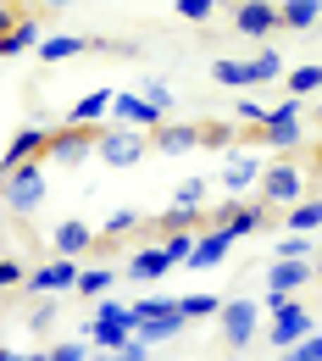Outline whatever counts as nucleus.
<instances>
[{"mask_svg":"<svg viewBox=\"0 0 322 361\" xmlns=\"http://www.w3.org/2000/svg\"><path fill=\"white\" fill-rule=\"evenodd\" d=\"M278 256H311V233H295V228H289V233L278 239Z\"/></svg>","mask_w":322,"mask_h":361,"instance_id":"nucleus-34","label":"nucleus"},{"mask_svg":"<svg viewBox=\"0 0 322 361\" xmlns=\"http://www.w3.org/2000/svg\"><path fill=\"white\" fill-rule=\"evenodd\" d=\"M200 145V128H189V123H161V128H150V150H161V156H184Z\"/></svg>","mask_w":322,"mask_h":361,"instance_id":"nucleus-15","label":"nucleus"},{"mask_svg":"<svg viewBox=\"0 0 322 361\" xmlns=\"http://www.w3.org/2000/svg\"><path fill=\"white\" fill-rule=\"evenodd\" d=\"M111 100H117L111 90L78 94V100H73V111H67V123H84V128H89V123H100V117H111Z\"/></svg>","mask_w":322,"mask_h":361,"instance_id":"nucleus-20","label":"nucleus"},{"mask_svg":"<svg viewBox=\"0 0 322 361\" xmlns=\"http://www.w3.org/2000/svg\"><path fill=\"white\" fill-rule=\"evenodd\" d=\"M189 250H194V233H189V228L167 233V256H173V262H189Z\"/></svg>","mask_w":322,"mask_h":361,"instance_id":"nucleus-35","label":"nucleus"},{"mask_svg":"<svg viewBox=\"0 0 322 361\" xmlns=\"http://www.w3.org/2000/svg\"><path fill=\"white\" fill-rule=\"evenodd\" d=\"M144 150H150V128H128V123H111L94 139V156L106 167H134V161H144Z\"/></svg>","mask_w":322,"mask_h":361,"instance_id":"nucleus-3","label":"nucleus"},{"mask_svg":"<svg viewBox=\"0 0 322 361\" xmlns=\"http://www.w3.org/2000/svg\"><path fill=\"white\" fill-rule=\"evenodd\" d=\"M261 139H267V145H278V150L300 145V94H289L278 111H267V123H261Z\"/></svg>","mask_w":322,"mask_h":361,"instance_id":"nucleus-11","label":"nucleus"},{"mask_svg":"<svg viewBox=\"0 0 322 361\" xmlns=\"http://www.w3.org/2000/svg\"><path fill=\"white\" fill-rule=\"evenodd\" d=\"M228 250H233L228 228H200V239H194V250H189V267H217Z\"/></svg>","mask_w":322,"mask_h":361,"instance_id":"nucleus-14","label":"nucleus"},{"mask_svg":"<svg viewBox=\"0 0 322 361\" xmlns=\"http://www.w3.org/2000/svg\"><path fill=\"white\" fill-rule=\"evenodd\" d=\"M267 212H273L267 200H239V195H233L228 206L211 212V228H228L233 239H244V233H256V228L267 223Z\"/></svg>","mask_w":322,"mask_h":361,"instance_id":"nucleus-7","label":"nucleus"},{"mask_svg":"<svg viewBox=\"0 0 322 361\" xmlns=\"http://www.w3.org/2000/svg\"><path fill=\"white\" fill-rule=\"evenodd\" d=\"M239 117H244V123H256V128H261V123H267V106H256V100H239Z\"/></svg>","mask_w":322,"mask_h":361,"instance_id":"nucleus-41","label":"nucleus"},{"mask_svg":"<svg viewBox=\"0 0 322 361\" xmlns=\"http://www.w3.org/2000/svg\"><path fill=\"white\" fill-rule=\"evenodd\" d=\"M28 361H50V350H39V356H28Z\"/></svg>","mask_w":322,"mask_h":361,"instance_id":"nucleus-47","label":"nucleus"},{"mask_svg":"<svg viewBox=\"0 0 322 361\" xmlns=\"http://www.w3.org/2000/svg\"><path fill=\"white\" fill-rule=\"evenodd\" d=\"M261 312L273 317V328H267V339H273V350H289V345H300V339H311L317 328H311V312L295 300V295H267V306Z\"/></svg>","mask_w":322,"mask_h":361,"instance_id":"nucleus-2","label":"nucleus"},{"mask_svg":"<svg viewBox=\"0 0 322 361\" xmlns=\"http://www.w3.org/2000/svg\"><path fill=\"white\" fill-rule=\"evenodd\" d=\"M167 272H173L167 245H144V250H134V262H128V278H139V283H156V278H167Z\"/></svg>","mask_w":322,"mask_h":361,"instance_id":"nucleus-18","label":"nucleus"},{"mask_svg":"<svg viewBox=\"0 0 322 361\" xmlns=\"http://www.w3.org/2000/svg\"><path fill=\"white\" fill-rule=\"evenodd\" d=\"M311 345H317V356H322V334H311Z\"/></svg>","mask_w":322,"mask_h":361,"instance_id":"nucleus-46","label":"nucleus"},{"mask_svg":"<svg viewBox=\"0 0 322 361\" xmlns=\"http://www.w3.org/2000/svg\"><path fill=\"white\" fill-rule=\"evenodd\" d=\"M111 278H117L111 267H84V272H78V295H89V300H100V295L111 289Z\"/></svg>","mask_w":322,"mask_h":361,"instance_id":"nucleus-28","label":"nucleus"},{"mask_svg":"<svg viewBox=\"0 0 322 361\" xmlns=\"http://www.w3.org/2000/svg\"><path fill=\"white\" fill-rule=\"evenodd\" d=\"M134 228H139V212L123 206V212H111V217H106V239H128Z\"/></svg>","mask_w":322,"mask_h":361,"instance_id":"nucleus-31","label":"nucleus"},{"mask_svg":"<svg viewBox=\"0 0 322 361\" xmlns=\"http://www.w3.org/2000/svg\"><path fill=\"white\" fill-rule=\"evenodd\" d=\"M178 312H184L189 322H200V317H217V312H223V300L200 289V295H184V300H178Z\"/></svg>","mask_w":322,"mask_h":361,"instance_id":"nucleus-27","label":"nucleus"},{"mask_svg":"<svg viewBox=\"0 0 322 361\" xmlns=\"http://www.w3.org/2000/svg\"><path fill=\"white\" fill-rule=\"evenodd\" d=\"M211 78H217L223 90H250V84H256V67H250V61L223 56V61H211Z\"/></svg>","mask_w":322,"mask_h":361,"instance_id":"nucleus-24","label":"nucleus"},{"mask_svg":"<svg viewBox=\"0 0 322 361\" xmlns=\"http://www.w3.org/2000/svg\"><path fill=\"white\" fill-rule=\"evenodd\" d=\"M144 100H150L156 111H173V90H167L161 78H150V84H144Z\"/></svg>","mask_w":322,"mask_h":361,"instance_id":"nucleus-38","label":"nucleus"},{"mask_svg":"<svg viewBox=\"0 0 322 361\" xmlns=\"http://www.w3.org/2000/svg\"><path fill=\"white\" fill-rule=\"evenodd\" d=\"M23 283H28L23 262H17V256H0V295H6V289H23Z\"/></svg>","mask_w":322,"mask_h":361,"instance_id":"nucleus-32","label":"nucleus"},{"mask_svg":"<svg viewBox=\"0 0 322 361\" xmlns=\"http://www.w3.org/2000/svg\"><path fill=\"white\" fill-rule=\"evenodd\" d=\"M283 28H317L322 23V0H283Z\"/></svg>","mask_w":322,"mask_h":361,"instance_id":"nucleus-26","label":"nucleus"},{"mask_svg":"<svg viewBox=\"0 0 322 361\" xmlns=\"http://www.w3.org/2000/svg\"><path fill=\"white\" fill-rule=\"evenodd\" d=\"M283 228H295V233H317V228H322V200H295V206L283 212Z\"/></svg>","mask_w":322,"mask_h":361,"instance_id":"nucleus-25","label":"nucleus"},{"mask_svg":"<svg viewBox=\"0 0 322 361\" xmlns=\"http://www.w3.org/2000/svg\"><path fill=\"white\" fill-rule=\"evenodd\" d=\"M111 117L128 123V128H161V111H156L144 94H117V100H111Z\"/></svg>","mask_w":322,"mask_h":361,"instance_id":"nucleus-16","label":"nucleus"},{"mask_svg":"<svg viewBox=\"0 0 322 361\" xmlns=\"http://www.w3.org/2000/svg\"><path fill=\"white\" fill-rule=\"evenodd\" d=\"M39 6H67V0H39Z\"/></svg>","mask_w":322,"mask_h":361,"instance_id":"nucleus-48","label":"nucleus"},{"mask_svg":"<svg viewBox=\"0 0 322 361\" xmlns=\"http://www.w3.org/2000/svg\"><path fill=\"white\" fill-rule=\"evenodd\" d=\"M200 200H206V183H200V178H184V183H178V195H173V206H200Z\"/></svg>","mask_w":322,"mask_h":361,"instance_id":"nucleus-36","label":"nucleus"},{"mask_svg":"<svg viewBox=\"0 0 322 361\" xmlns=\"http://www.w3.org/2000/svg\"><path fill=\"white\" fill-rule=\"evenodd\" d=\"M84 50H89V39H78V34H50L45 45H39V61L56 67V61H73V56H84Z\"/></svg>","mask_w":322,"mask_h":361,"instance_id":"nucleus-23","label":"nucleus"},{"mask_svg":"<svg viewBox=\"0 0 322 361\" xmlns=\"http://www.w3.org/2000/svg\"><path fill=\"white\" fill-rule=\"evenodd\" d=\"M278 361H322V356H317V345H311V339H300V345H289Z\"/></svg>","mask_w":322,"mask_h":361,"instance_id":"nucleus-39","label":"nucleus"},{"mask_svg":"<svg viewBox=\"0 0 322 361\" xmlns=\"http://www.w3.org/2000/svg\"><path fill=\"white\" fill-rule=\"evenodd\" d=\"M217 11V0H178V17H189V23H206Z\"/></svg>","mask_w":322,"mask_h":361,"instance_id":"nucleus-37","label":"nucleus"},{"mask_svg":"<svg viewBox=\"0 0 322 361\" xmlns=\"http://www.w3.org/2000/svg\"><path fill=\"white\" fill-rule=\"evenodd\" d=\"M89 361H117V350H94V356Z\"/></svg>","mask_w":322,"mask_h":361,"instance_id":"nucleus-44","label":"nucleus"},{"mask_svg":"<svg viewBox=\"0 0 322 361\" xmlns=\"http://www.w3.org/2000/svg\"><path fill=\"white\" fill-rule=\"evenodd\" d=\"M0 361H28V356H17V350H0Z\"/></svg>","mask_w":322,"mask_h":361,"instance_id":"nucleus-45","label":"nucleus"},{"mask_svg":"<svg viewBox=\"0 0 322 361\" xmlns=\"http://www.w3.org/2000/svg\"><path fill=\"white\" fill-rule=\"evenodd\" d=\"M117 361H150V345H139V339H128V345L117 350Z\"/></svg>","mask_w":322,"mask_h":361,"instance_id":"nucleus-42","label":"nucleus"},{"mask_svg":"<svg viewBox=\"0 0 322 361\" xmlns=\"http://www.w3.org/2000/svg\"><path fill=\"white\" fill-rule=\"evenodd\" d=\"M45 145H50V128H23V134L6 145V156H0V173H11V167H23V161L45 156Z\"/></svg>","mask_w":322,"mask_h":361,"instance_id":"nucleus-13","label":"nucleus"},{"mask_svg":"<svg viewBox=\"0 0 322 361\" xmlns=\"http://www.w3.org/2000/svg\"><path fill=\"white\" fill-rule=\"evenodd\" d=\"M300 189H306V178H300V167H289V161H278V167L261 173V200H267V206H283V212H289V206L300 200Z\"/></svg>","mask_w":322,"mask_h":361,"instance_id":"nucleus-10","label":"nucleus"},{"mask_svg":"<svg viewBox=\"0 0 322 361\" xmlns=\"http://www.w3.org/2000/svg\"><path fill=\"white\" fill-rule=\"evenodd\" d=\"M311 278H317L311 256H278L273 267H267V295H300Z\"/></svg>","mask_w":322,"mask_h":361,"instance_id":"nucleus-8","label":"nucleus"},{"mask_svg":"<svg viewBox=\"0 0 322 361\" xmlns=\"http://www.w3.org/2000/svg\"><path fill=\"white\" fill-rule=\"evenodd\" d=\"M178 300H161V295H150V300H139V306H128V317L134 322H150V317H161V312H173Z\"/></svg>","mask_w":322,"mask_h":361,"instance_id":"nucleus-33","label":"nucleus"},{"mask_svg":"<svg viewBox=\"0 0 322 361\" xmlns=\"http://www.w3.org/2000/svg\"><path fill=\"white\" fill-rule=\"evenodd\" d=\"M94 139H100V128H84V123H67L61 134H50V145H45V161L50 167H78L84 156H94Z\"/></svg>","mask_w":322,"mask_h":361,"instance_id":"nucleus-4","label":"nucleus"},{"mask_svg":"<svg viewBox=\"0 0 322 361\" xmlns=\"http://www.w3.org/2000/svg\"><path fill=\"white\" fill-rule=\"evenodd\" d=\"M233 28L244 39H267V34L283 28V11H278V0H239L233 6Z\"/></svg>","mask_w":322,"mask_h":361,"instance_id":"nucleus-6","label":"nucleus"},{"mask_svg":"<svg viewBox=\"0 0 322 361\" xmlns=\"http://www.w3.org/2000/svg\"><path fill=\"white\" fill-rule=\"evenodd\" d=\"M250 67H256V84H273L278 73H283V56H278V50H256Z\"/></svg>","mask_w":322,"mask_h":361,"instance_id":"nucleus-30","label":"nucleus"},{"mask_svg":"<svg viewBox=\"0 0 322 361\" xmlns=\"http://www.w3.org/2000/svg\"><path fill=\"white\" fill-rule=\"evenodd\" d=\"M184 322H189V317L173 306V312L150 317V322H134V339H139V345H167V339H178V334H184Z\"/></svg>","mask_w":322,"mask_h":361,"instance_id":"nucleus-17","label":"nucleus"},{"mask_svg":"<svg viewBox=\"0 0 322 361\" xmlns=\"http://www.w3.org/2000/svg\"><path fill=\"white\" fill-rule=\"evenodd\" d=\"M50 361H89L84 345H50Z\"/></svg>","mask_w":322,"mask_h":361,"instance_id":"nucleus-40","label":"nucleus"},{"mask_svg":"<svg viewBox=\"0 0 322 361\" xmlns=\"http://www.w3.org/2000/svg\"><path fill=\"white\" fill-rule=\"evenodd\" d=\"M78 256H56V262H45V267L28 272V289L34 295H67V289H78Z\"/></svg>","mask_w":322,"mask_h":361,"instance_id":"nucleus-9","label":"nucleus"},{"mask_svg":"<svg viewBox=\"0 0 322 361\" xmlns=\"http://www.w3.org/2000/svg\"><path fill=\"white\" fill-rule=\"evenodd\" d=\"M89 339H94V350H123V345L134 339V322H111V317H94V322H89Z\"/></svg>","mask_w":322,"mask_h":361,"instance_id":"nucleus-21","label":"nucleus"},{"mask_svg":"<svg viewBox=\"0 0 322 361\" xmlns=\"http://www.w3.org/2000/svg\"><path fill=\"white\" fill-rule=\"evenodd\" d=\"M317 278H322V262H317Z\"/></svg>","mask_w":322,"mask_h":361,"instance_id":"nucleus-49","label":"nucleus"},{"mask_svg":"<svg viewBox=\"0 0 322 361\" xmlns=\"http://www.w3.org/2000/svg\"><path fill=\"white\" fill-rule=\"evenodd\" d=\"M17 23H23V11H17V6H6V0H0V34H11V28H17Z\"/></svg>","mask_w":322,"mask_h":361,"instance_id":"nucleus-43","label":"nucleus"},{"mask_svg":"<svg viewBox=\"0 0 322 361\" xmlns=\"http://www.w3.org/2000/svg\"><path fill=\"white\" fill-rule=\"evenodd\" d=\"M94 245V228L78 223V217H67V223H56V256H84Z\"/></svg>","mask_w":322,"mask_h":361,"instance_id":"nucleus-19","label":"nucleus"},{"mask_svg":"<svg viewBox=\"0 0 322 361\" xmlns=\"http://www.w3.org/2000/svg\"><path fill=\"white\" fill-rule=\"evenodd\" d=\"M261 173H267V167H261L256 145H228V156H223V173H217V178H223L228 195H244L250 183H261Z\"/></svg>","mask_w":322,"mask_h":361,"instance_id":"nucleus-5","label":"nucleus"},{"mask_svg":"<svg viewBox=\"0 0 322 361\" xmlns=\"http://www.w3.org/2000/svg\"><path fill=\"white\" fill-rule=\"evenodd\" d=\"M23 50H39V23H34V17H23L11 34H0V61H11V56H23Z\"/></svg>","mask_w":322,"mask_h":361,"instance_id":"nucleus-22","label":"nucleus"},{"mask_svg":"<svg viewBox=\"0 0 322 361\" xmlns=\"http://www.w3.org/2000/svg\"><path fill=\"white\" fill-rule=\"evenodd\" d=\"M217 317H223V339H228L233 350H244V345L256 339V317H261V306H256V300H228Z\"/></svg>","mask_w":322,"mask_h":361,"instance_id":"nucleus-12","label":"nucleus"},{"mask_svg":"<svg viewBox=\"0 0 322 361\" xmlns=\"http://www.w3.org/2000/svg\"><path fill=\"white\" fill-rule=\"evenodd\" d=\"M311 90H322V67H317V61H311V67H295V73H289V94H300V100H306Z\"/></svg>","mask_w":322,"mask_h":361,"instance_id":"nucleus-29","label":"nucleus"},{"mask_svg":"<svg viewBox=\"0 0 322 361\" xmlns=\"http://www.w3.org/2000/svg\"><path fill=\"white\" fill-rule=\"evenodd\" d=\"M45 156H34V161H23V167H11V173H0V206L11 212V217H28V212H39V200H45Z\"/></svg>","mask_w":322,"mask_h":361,"instance_id":"nucleus-1","label":"nucleus"},{"mask_svg":"<svg viewBox=\"0 0 322 361\" xmlns=\"http://www.w3.org/2000/svg\"><path fill=\"white\" fill-rule=\"evenodd\" d=\"M317 111H322V106H317Z\"/></svg>","mask_w":322,"mask_h":361,"instance_id":"nucleus-50","label":"nucleus"}]
</instances>
